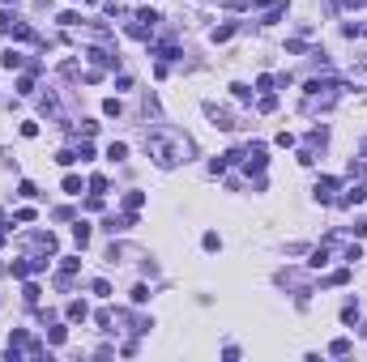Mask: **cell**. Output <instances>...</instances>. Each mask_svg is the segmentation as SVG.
<instances>
[{
    "label": "cell",
    "mask_w": 367,
    "mask_h": 362,
    "mask_svg": "<svg viewBox=\"0 0 367 362\" xmlns=\"http://www.w3.org/2000/svg\"><path fill=\"white\" fill-rule=\"evenodd\" d=\"M145 149H150L162 166H175V162L188 153V145H184V141H171V137H150V141H145Z\"/></svg>",
    "instance_id": "obj_1"
},
{
    "label": "cell",
    "mask_w": 367,
    "mask_h": 362,
    "mask_svg": "<svg viewBox=\"0 0 367 362\" xmlns=\"http://www.w3.org/2000/svg\"><path fill=\"white\" fill-rule=\"evenodd\" d=\"M64 192H68V196H77V192H81V179L68 175V179H64Z\"/></svg>",
    "instance_id": "obj_2"
}]
</instances>
